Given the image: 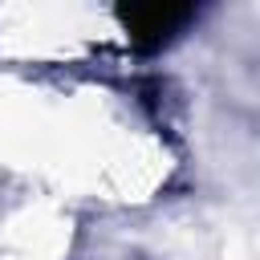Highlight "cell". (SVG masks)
Segmentation results:
<instances>
[{"label": "cell", "mask_w": 260, "mask_h": 260, "mask_svg": "<svg viewBox=\"0 0 260 260\" xmlns=\"http://www.w3.org/2000/svg\"><path fill=\"white\" fill-rule=\"evenodd\" d=\"M118 20L126 37L150 53V49H162L191 20V8L187 4H130V8H118Z\"/></svg>", "instance_id": "6da1fadb"}]
</instances>
